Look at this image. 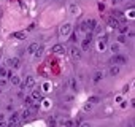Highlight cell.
<instances>
[{
    "mask_svg": "<svg viewBox=\"0 0 135 127\" xmlns=\"http://www.w3.org/2000/svg\"><path fill=\"white\" fill-rule=\"evenodd\" d=\"M69 84H70V89H72L73 92L78 91V81H76V78H70V80H69Z\"/></svg>",
    "mask_w": 135,
    "mask_h": 127,
    "instance_id": "cell-14",
    "label": "cell"
},
{
    "mask_svg": "<svg viewBox=\"0 0 135 127\" xmlns=\"http://www.w3.org/2000/svg\"><path fill=\"white\" fill-rule=\"evenodd\" d=\"M51 51H52V54H65V46L62 43H56Z\"/></svg>",
    "mask_w": 135,
    "mask_h": 127,
    "instance_id": "cell-7",
    "label": "cell"
},
{
    "mask_svg": "<svg viewBox=\"0 0 135 127\" xmlns=\"http://www.w3.org/2000/svg\"><path fill=\"white\" fill-rule=\"evenodd\" d=\"M37 48H38V43H30V45H29V48H27V54H30V56H32V54L35 52V49H37Z\"/></svg>",
    "mask_w": 135,
    "mask_h": 127,
    "instance_id": "cell-19",
    "label": "cell"
},
{
    "mask_svg": "<svg viewBox=\"0 0 135 127\" xmlns=\"http://www.w3.org/2000/svg\"><path fill=\"white\" fill-rule=\"evenodd\" d=\"M70 13H72V14H76V13H78V7H76L75 3L70 5Z\"/></svg>",
    "mask_w": 135,
    "mask_h": 127,
    "instance_id": "cell-25",
    "label": "cell"
},
{
    "mask_svg": "<svg viewBox=\"0 0 135 127\" xmlns=\"http://www.w3.org/2000/svg\"><path fill=\"white\" fill-rule=\"evenodd\" d=\"M70 33H72V24L70 22H65V24L60 26V29H59V35L60 37H69Z\"/></svg>",
    "mask_w": 135,
    "mask_h": 127,
    "instance_id": "cell-3",
    "label": "cell"
},
{
    "mask_svg": "<svg viewBox=\"0 0 135 127\" xmlns=\"http://www.w3.org/2000/svg\"><path fill=\"white\" fill-rule=\"evenodd\" d=\"M78 30H81V32H88V19H84V21H81V24L78 26Z\"/></svg>",
    "mask_w": 135,
    "mask_h": 127,
    "instance_id": "cell-18",
    "label": "cell"
},
{
    "mask_svg": "<svg viewBox=\"0 0 135 127\" xmlns=\"http://www.w3.org/2000/svg\"><path fill=\"white\" fill-rule=\"evenodd\" d=\"M95 26H97V21L95 19H88V32H92Z\"/></svg>",
    "mask_w": 135,
    "mask_h": 127,
    "instance_id": "cell-16",
    "label": "cell"
},
{
    "mask_svg": "<svg viewBox=\"0 0 135 127\" xmlns=\"http://www.w3.org/2000/svg\"><path fill=\"white\" fill-rule=\"evenodd\" d=\"M91 110H92V105L91 103H86L84 105V111H91Z\"/></svg>",
    "mask_w": 135,
    "mask_h": 127,
    "instance_id": "cell-31",
    "label": "cell"
},
{
    "mask_svg": "<svg viewBox=\"0 0 135 127\" xmlns=\"http://www.w3.org/2000/svg\"><path fill=\"white\" fill-rule=\"evenodd\" d=\"M126 41H127V37L119 33V37H118V43H119V45H122V43H126Z\"/></svg>",
    "mask_w": 135,
    "mask_h": 127,
    "instance_id": "cell-23",
    "label": "cell"
},
{
    "mask_svg": "<svg viewBox=\"0 0 135 127\" xmlns=\"http://www.w3.org/2000/svg\"><path fill=\"white\" fill-rule=\"evenodd\" d=\"M70 41H76V35H72L70 37Z\"/></svg>",
    "mask_w": 135,
    "mask_h": 127,
    "instance_id": "cell-36",
    "label": "cell"
},
{
    "mask_svg": "<svg viewBox=\"0 0 135 127\" xmlns=\"http://www.w3.org/2000/svg\"><path fill=\"white\" fill-rule=\"evenodd\" d=\"M33 86H35V78H33L32 75L26 76V81L21 84V87H22V89H33Z\"/></svg>",
    "mask_w": 135,
    "mask_h": 127,
    "instance_id": "cell-5",
    "label": "cell"
},
{
    "mask_svg": "<svg viewBox=\"0 0 135 127\" xmlns=\"http://www.w3.org/2000/svg\"><path fill=\"white\" fill-rule=\"evenodd\" d=\"M78 127H91V124L84 121V122H80V125H78Z\"/></svg>",
    "mask_w": 135,
    "mask_h": 127,
    "instance_id": "cell-32",
    "label": "cell"
},
{
    "mask_svg": "<svg viewBox=\"0 0 135 127\" xmlns=\"http://www.w3.org/2000/svg\"><path fill=\"white\" fill-rule=\"evenodd\" d=\"M43 51H45V46H43V45H38V48L35 49V52H33L32 56H33L35 59H38V57H41V54H43Z\"/></svg>",
    "mask_w": 135,
    "mask_h": 127,
    "instance_id": "cell-13",
    "label": "cell"
},
{
    "mask_svg": "<svg viewBox=\"0 0 135 127\" xmlns=\"http://www.w3.org/2000/svg\"><path fill=\"white\" fill-rule=\"evenodd\" d=\"M92 38H94V33L92 32H86V37H84V40L81 41V51H88L89 48H91V41H92Z\"/></svg>",
    "mask_w": 135,
    "mask_h": 127,
    "instance_id": "cell-2",
    "label": "cell"
},
{
    "mask_svg": "<svg viewBox=\"0 0 135 127\" xmlns=\"http://www.w3.org/2000/svg\"><path fill=\"white\" fill-rule=\"evenodd\" d=\"M108 26L110 27H113V29H119V19H116V18H108Z\"/></svg>",
    "mask_w": 135,
    "mask_h": 127,
    "instance_id": "cell-11",
    "label": "cell"
},
{
    "mask_svg": "<svg viewBox=\"0 0 135 127\" xmlns=\"http://www.w3.org/2000/svg\"><path fill=\"white\" fill-rule=\"evenodd\" d=\"M8 86V81L5 80V78H0V89H2V87H7Z\"/></svg>",
    "mask_w": 135,
    "mask_h": 127,
    "instance_id": "cell-26",
    "label": "cell"
},
{
    "mask_svg": "<svg viewBox=\"0 0 135 127\" xmlns=\"http://www.w3.org/2000/svg\"><path fill=\"white\" fill-rule=\"evenodd\" d=\"M107 45H108V35H105L103 38H100V40H99V43H97L99 51H105V49H107Z\"/></svg>",
    "mask_w": 135,
    "mask_h": 127,
    "instance_id": "cell-9",
    "label": "cell"
},
{
    "mask_svg": "<svg viewBox=\"0 0 135 127\" xmlns=\"http://www.w3.org/2000/svg\"><path fill=\"white\" fill-rule=\"evenodd\" d=\"M48 124H49L51 127H56V124H57V122H56V119H54V118H49V119H48Z\"/></svg>",
    "mask_w": 135,
    "mask_h": 127,
    "instance_id": "cell-29",
    "label": "cell"
},
{
    "mask_svg": "<svg viewBox=\"0 0 135 127\" xmlns=\"http://www.w3.org/2000/svg\"><path fill=\"white\" fill-rule=\"evenodd\" d=\"M30 97H32V100H41V99H43V94H41L38 89H33Z\"/></svg>",
    "mask_w": 135,
    "mask_h": 127,
    "instance_id": "cell-15",
    "label": "cell"
},
{
    "mask_svg": "<svg viewBox=\"0 0 135 127\" xmlns=\"http://www.w3.org/2000/svg\"><path fill=\"white\" fill-rule=\"evenodd\" d=\"M24 102H26V105H33V100H32V97H24Z\"/></svg>",
    "mask_w": 135,
    "mask_h": 127,
    "instance_id": "cell-27",
    "label": "cell"
},
{
    "mask_svg": "<svg viewBox=\"0 0 135 127\" xmlns=\"http://www.w3.org/2000/svg\"><path fill=\"white\" fill-rule=\"evenodd\" d=\"M119 72H121L119 65H111V67H110V70H108V75H110V76H118V75H119Z\"/></svg>",
    "mask_w": 135,
    "mask_h": 127,
    "instance_id": "cell-10",
    "label": "cell"
},
{
    "mask_svg": "<svg viewBox=\"0 0 135 127\" xmlns=\"http://www.w3.org/2000/svg\"><path fill=\"white\" fill-rule=\"evenodd\" d=\"M8 65H10L11 69H19V67H21L19 57H10V59H8Z\"/></svg>",
    "mask_w": 135,
    "mask_h": 127,
    "instance_id": "cell-8",
    "label": "cell"
},
{
    "mask_svg": "<svg viewBox=\"0 0 135 127\" xmlns=\"http://www.w3.org/2000/svg\"><path fill=\"white\" fill-rule=\"evenodd\" d=\"M30 116H32V110H30V108H26V110L21 113V118H22V119H29Z\"/></svg>",
    "mask_w": 135,
    "mask_h": 127,
    "instance_id": "cell-20",
    "label": "cell"
},
{
    "mask_svg": "<svg viewBox=\"0 0 135 127\" xmlns=\"http://www.w3.org/2000/svg\"><path fill=\"white\" fill-rule=\"evenodd\" d=\"M64 125H65V127H73V122H72V121H65Z\"/></svg>",
    "mask_w": 135,
    "mask_h": 127,
    "instance_id": "cell-34",
    "label": "cell"
},
{
    "mask_svg": "<svg viewBox=\"0 0 135 127\" xmlns=\"http://www.w3.org/2000/svg\"><path fill=\"white\" fill-rule=\"evenodd\" d=\"M119 2H122V0H119Z\"/></svg>",
    "mask_w": 135,
    "mask_h": 127,
    "instance_id": "cell-40",
    "label": "cell"
},
{
    "mask_svg": "<svg viewBox=\"0 0 135 127\" xmlns=\"http://www.w3.org/2000/svg\"><path fill=\"white\" fill-rule=\"evenodd\" d=\"M13 37H16V38H24L26 35H24L22 32H18V33H13Z\"/></svg>",
    "mask_w": 135,
    "mask_h": 127,
    "instance_id": "cell-30",
    "label": "cell"
},
{
    "mask_svg": "<svg viewBox=\"0 0 135 127\" xmlns=\"http://www.w3.org/2000/svg\"><path fill=\"white\" fill-rule=\"evenodd\" d=\"M64 100H65V102H72V100H73V95H65Z\"/></svg>",
    "mask_w": 135,
    "mask_h": 127,
    "instance_id": "cell-33",
    "label": "cell"
},
{
    "mask_svg": "<svg viewBox=\"0 0 135 127\" xmlns=\"http://www.w3.org/2000/svg\"><path fill=\"white\" fill-rule=\"evenodd\" d=\"M7 73H8V70H7L5 67H0V78H5Z\"/></svg>",
    "mask_w": 135,
    "mask_h": 127,
    "instance_id": "cell-24",
    "label": "cell"
},
{
    "mask_svg": "<svg viewBox=\"0 0 135 127\" xmlns=\"http://www.w3.org/2000/svg\"><path fill=\"white\" fill-rule=\"evenodd\" d=\"M88 103H91V105L100 103V97H97V95H92V97H89V102H88Z\"/></svg>",
    "mask_w": 135,
    "mask_h": 127,
    "instance_id": "cell-22",
    "label": "cell"
},
{
    "mask_svg": "<svg viewBox=\"0 0 135 127\" xmlns=\"http://www.w3.org/2000/svg\"><path fill=\"white\" fill-rule=\"evenodd\" d=\"M102 80H103V72H100V70H99V72H95V73H94V76H92V81L97 84V83H100Z\"/></svg>",
    "mask_w": 135,
    "mask_h": 127,
    "instance_id": "cell-12",
    "label": "cell"
},
{
    "mask_svg": "<svg viewBox=\"0 0 135 127\" xmlns=\"http://www.w3.org/2000/svg\"><path fill=\"white\" fill-rule=\"evenodd\" d=\"M10 83L13 86H18V84H21V78L18 75H13V76H10Z\"/></svg>",
    "mask_w": 135,
    "mask_h": 127,
    "instance_id": "cell-17",
    "label": "cell"
},
{
    "mask_svg": "<svg viewBox=\"0 0 135 127\" xmlns=\"http://www.w3.org/2000/svg\"><path fill=\"white\" fill-rule=\"evenodd\" d=\"M129 62V59H127V56L126 54H114L113 57H111V64L113 65H124V64H127Z\"/></svg>",
    "mask_w": 135,
    "mask_h": 127,
    "instance_id": "cell-1",
    "label": "cell"
},
{
    "mask_svg": "<svg viewBox=\"0 0 135 127\" xmlns=\"http://www.w3.org/2000/svg\"><path fill=\"white\" fill-rule=\"evenodd\" d=\"M0 127H7V124H5V121H0Z\"/></svg>",
    "mask_w": 135,
    "mask_h": 127,
    "instance_id": "cell-37",
    "label": "cell"
},
{
    "mask_svg": "<svg viewBox=\"0 0 135 127\" xmlns=\"http://www.w3.org/2000/svg\"><path fill=\"white\" fill-rule=\"evenodd\" d=\"M18 122H19V113H13L8 119L7 127H18Z\"/></svg>",
    "mask_w": 135,
    "mask_h": 127,
    "instance_id": "cell-6",
    "label": "cell"
},
{
    "mask_svg": "<svg viewBox=\"0 0 135 127\" xmlns=\"http://www.w3.org/2000/svg\"><path fill=\"white\" fill-rule=\"evenodd\" d=\"M0 121H5V116L3 114H0Z\"/></svg>",
    "mask_w": 135,
    "mask_h": 127,
    "instance_id": "cell-39",
    "label": "cell"
},
{
    "mask_svg": "<svg viewBox=\"0 0 135 127\" xmlns=\"http://www.w3.org/2000/svg\"><path fill=\"white\" fill-rule=\"evenodd\" d=\"M70 57L75 59V60H81L83 59V51L78 46H72L70 48Z\"/></svg>",
    "mask_w": 135,
    "mask_h": 127,
    "instance_id": "cell-4",
    "label": "cell"
},
{
    "mask_svg": "<svg viewBox=\"0 0 135 127\" xmlns=\"http://www.w3.org/2000/svg\"><path fill=\"white\" fill-rule=\"evenodd\" d=\"M119 32H121V35H126V33L129 32V27H127V26H124V27H121V29H119Z\"/></svg>",
    "mask_w": 135,
    "mask_h": 127,
    "instance_id": "cell-28",
    "label": "cell"
},
{
    "mask_svg": "<svg viewBox=\"0 0 135 127\" xmlns=\"http://www.w3.org/2000/svg\"><path fill=\"white\" fill-rule=\"evenodd\" d=\"M99 10L103 11V10H105V5H103V3H99Z\"/></svg>",
    "mask_w": 135,
    "mask_h": 127,
    "instance_id": "cell-35",
    "label": "cell"
},
{
    "mask_svg": "<svg viewBox=\"0 0 135 127\" xmlns=\"http://www.w3.org/2000/svg\"><path fill=\"white\" fill-rule=\"evenodd\" d=\"M119 49H121V46H119V43H113V45L110 46V51H111L113 54H118V52H119Z\"/></svg>",
    "mask_w": 135,
    "mask_h": 127,
    "instance_id": "cell-21",
    "label": "cell"
},
{
    "mask_svg": "<svg viewBox=\"0 0 135 127\" xmlns=\"http://www.w3.org/2000/svg\"><path fill=\"white\" fill-rule=\"evenodd\" d=\"M113 2V5H116V3H119V0H111Z\"/></svg>",
    "mask_w": 135,
    "mask_h": 127,
    "instance_id": "cell-38",
    "label": "cell"
}]
</instances>
